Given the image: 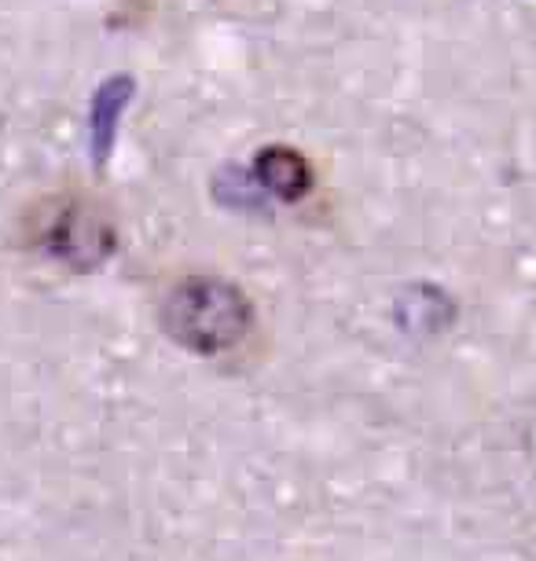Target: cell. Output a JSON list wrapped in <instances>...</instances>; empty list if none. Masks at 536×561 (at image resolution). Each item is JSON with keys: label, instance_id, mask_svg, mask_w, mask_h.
Returning a JSON list of instances; mask_svg holds the SVG:
<instances>
[{"label": "cell", "instance_id": "1", "mask_svg": "<svg viewBox=\"0 0 536 561\" xmlns=\"http://www.w3.org/2000/svg\"><path fill=\"white\" fill-rule=\"evenodd\" d=\"M162 327L195 356L232 353L254 327V305L220 275H184L162 298Z\"/></svg>", "mask_w": 536, "mask_h": 561}, {"label": "cell", "instance_id": "2", "mask_svg": "<svg viewBox=\"0 0 536 561\" xmlns=\"http://www.w3.org/2000/svg\"><path fill=\"white\" fill-rule=\"evenodd\" d=\"M30 247L67 268H96L114 250L111 214L96 198L85 195H52L37 203L26 217Z\"/></svg>", "mask_w": 536, "mask_h": 561}, {"label": "cell", "instance_id": "3", "mask_svg": "<svg viewBox=\"0 0 536 561\" xmlns=\"http://www.w3.org/2000/svg\"><path fill=\"white\" fill-rule=\"evenodd\" d=\"M258 180L265 184V192L283 198V203H298L312 187V165L294 147L272 144L258 154Z\"/></svg>", "mask_w": 536, "mask_h": 561}]
</instances>
